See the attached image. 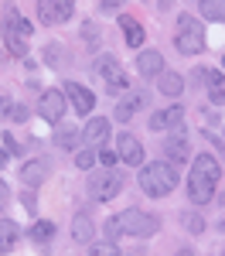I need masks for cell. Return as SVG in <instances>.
Listing matches in <instances>:
<instances>
[{"label":"cell","mask_w":225,"mask_h":256,"mask_svg":"<svg viewBox=\"0 0 225 256\" xmlns=\"http://www.w3.org/2000/svg\"><path fill=\"white\" fill-rule=\"evenodd\" d=\"M222 178V164L212 158V154H195L191 164V178H188V198L195 205H208L215 198V184Z\"/></svg>","instance_id":"cell-1"},{"label":"cell","mask_w":225,"mask_h":256,"mask_svg":"<svg viewBox=\"0 0 225 256\" xmlns=\"http://www.w3.org/2000/svg\"><path fill=\"white\" fill-rule=\"evenodd\" d=\"M140 188L150 198H164L178 188V171L171 160H154V164H143L140 168Z\"/></svg>","instance_id":"cell-2"},{"label":"cell","mask_w":225,"mask_h":256,"mask_svg":"<svg viewBox=\"0 0 225 256\" xmlns=\"http://www.w3.org/2000/svg\"><path fill=\"white\" fill-rule=\"evenodd\" d=\"M31 31H34L31 20H24L17 14V7L7 4L3 7V44H7L10 55H27V34Z\"/></svg>","instance_id":"cell-3"},{"label":"cell","mask_w":225,"mask_h":256,"mask_svg":"<svg viewBox=\"0 0 225 256\" xmlns=\"http://www.w3.org/2000/svg\"><path fill=\"white\" fill-rule=\"evenodd\" d=\"M116 226H120V232H126V236L147 239L161 229V218L150 216V212H140V208H126L123 216H116Z\"/></svg>","instance_id":"cell-4"},{"label":"cell","mask_w":225,"mask_h":256,"mask_svg":"<svg viewBox=\"0 0 225 256\" xmlns=\"http://www.w3.org/2000/svg\"><path fill=\"white\" fill-rule=\"evenodd\" d=\"M178 24H181V31H178V38H174L178 52H181V55H198L205 48V28L191 18V14H181Z\"/></svg>","instance_id":"cell-5"},{"label":"cell","mask_w":225,"mask_h":256,"mask_svg":"<svg viewBox=\"0 0 225 256\" xmlns=\"http://www.w3.org/2000/svg\"><path fill=\"white\" fill-rule=\"evenodd\" d=\"M92 68H96V76H99V79L106 82L109 96H113V92H126V89H130V79H126V72L120 68L116 55H99Z\"/></svg>","instance_id":"cell-6"},{"label":"cell","mask_w":225,"mask_h":256,"mask_svg":"<svg viewBox=\"0 0 225 256\" xmlns=\"http://www.w3.org/2000/svg\"><path fill=\"white\" fill-rule=\"evenodd\" d=\"M120 192H123V178L113 168H106V171L89 178V198L92 202H113Z\"/></svg>","instance_id":"cell-7"},{"label":"cell","mask_w":225,"mask_h":256,"mask_svg":"<svg viewBox=\"0 0 225 256\" xmlns=\"http://www.w3.org/2000/svg\"><path fill=\"white\" fill-rule=\"evenodd\" d=\"M72 18V0H38V20L41 24H61Z\"/></svg>","instance_id":"cell-8"},{"label":"cell","mask_w":225,"mask_h":256,"mask_svg":"<svg viewBox=\"0 0 225 256\" xmlns=\"http://www.w3.org/2000/svg\"><path fill=\"white\" fill-rule=\"evenodd\" d=\"M38 113H41V120H48V123H61V116H65V96H61L58 89H48V92H41V99H38Z\"/></svg>","instance_id":"cell-9"},{"label":"cell","mask_w":225,"mask_h":256,"mask_svg":"<svg viewBox=\"0 0 225 256\" xmlns=\"http://www.w3.org/2000/svg\"><path fill=\"white\" fill-rule=\"evenodd\" d=\"M65 99L72 102V110H75L79 116H85V113L96 110V96H92L85 86H79V82H65Z\"/></svg>","instance_id":"cell-10"},{"label":"cell","mask_w":225,"mask_h":256,"mask_svg":"<svg viewBox=\"0 0 225 256\" xmlns=\"http://www.w3.org/2000/svg\"><path fill=\"white\" fill-rule=\"evenodd\" d=\"M164 154H167L171 164H188V158H191V140H188V134L184 130L171 134V137L164 140Z\"/></svg>","instance_id":"cell-11"},{"label":"cell","mask_w":225,"mask_h":256,"mask_svg":"<svg viewBox=\"0 0 225 256\" xmlns=\"http://www.w3.org/2000/svg\"><path fill=\"white\" fill-rule=\"evenodd\" d=\"M195 79H205V89H208V99L215 106L225 102V76L215 72V68H195Z\"/></svg>","instance_id":"cell-12"},{"label":"cell","mask_w":225,"mask_h":256,"mask_svg":"<svg viewBox=\"0 0 225 256\" xmlns=\"http://www.w3.org/2000/svg\"><path fill=\"white\" fill-rule=\"evenodd\" d=\"M116 154H120L123 164H137V168L143 164V147L133 134H120L116 137Z\"/></svg>","instance_id":"cell-13"},{"label":"cell","mask_w":225,"mask_h":256,"mask_svg":"<svg viewBox=\"0 0 225 256\" xmlns=\"http://www.w3.org/2000/svg\"><path fill=\"white\" fill-rule=\"evenodd\" d=\"M181 120H184V106H181V102H174V106L157 110V113L150 116V130H171V126H178Z\"/></svg>","instance_id":"cell-14"},{"label":"cell","mask_w":225,"mask_h":256,"mask_svg":"<svg viewBox=\"0 0 225 256\" xmlns=\"http://www.w3.org/2000/svg\"><path fill=\"white\" fill-rule=\"evenodd\" d=\"M147 102H150V96H147V92H130L126 99H120V102H116V110H113V120L126 123V120L133 116V110H140V106H147Z\"/></svg>","instance_id":"cell-15"},{"label":"cell","mask_w":225,"mask_h":256,"mask_svg":"<svg viewBox=\"0 0 225 256\" xmlns=\"http://www.w3.org/2000/svg\"><path fill=\"white\" fill-rule=\"evenodd\" d=\"M48 160H27L24 168H20V178H24V184L27 188H41L44 181H48Z\"/></svg>","instance_id":"cell-16"},{"label":"cell","mask_w":225,"mask_h":256,"mask_svg":"<svg viewBox=\"0 0 225 256\" xmlns=\"http://www.w3.org/2000/svg\"><path fill=\"white\" fill-rule=\"evenodd\" d=\"M137 72H140V76H161L164 72V55L154 52V48H150V52H140V55H137Z\"/></svg>","instance_id":"cell-17"},{"label":"cell","mask_w":225,"mask_h":256,"mask_svg":"<svg viewBox=\"0 0 225 256\" xmlns=\"http://www.w3.org/2000/svg\"><path fill=\"white\" fill-rule=\"evenodd\" d=\"M55 126H58V130H55V147H61V150L79 147L82 130H75V126H65V123H55Z\"/></svg>","instance_id":"cell-18"},{"label":"cell","mask_w":225,"mask_h":256,"mask_svg":"<svg viewBox=\"0 0 225 256\" xmlns=\"http://www.w3.org/2000/svg\"><path fill=\"white\" fill-rule=\"evenodd\" d=\"M92 236H96V229H92L89 216H75V222H72V239H75L79 246H89Z\"/></svg>","instance_id":"cell-19"},{"label":"cell","mask_w":225,"mask_h":256,"mask_svg":"<svg viewBox=\"0 0 225 256\" xmlns=\"http://www.w3.org/2000/svg\"><path fill=\"white\" fill-rule=\"evenodd\" d=\"M157 89H161L164 96H181V92H184V79L178 76V72H161Z\"/></svg>","instance_id":"cell-20"},{"label":"cell","mask_w":225,"mask_h":256,"mask_svg":"<svg viewBox=\"0 0 225 256\" xmlns=\"http://www.w3.org/2000/svg\"><path fill=\"white\" fill-rule=\"evenodd\" d=\"M17 236H20V229L10 218H3V222H0V253H10L14 242H17Z\"/></svg>","instance_id":"cell-21"},{"label":"cell","mask_w":225,"mask_h":256,"mask_svg":"<svg viewBox=\"0 0 225 256\" xmlns=\"http://www.w3.org/2000/svg\"><path fill=\"white\" fill-rule=\"evenodd\" d=\"M120 28H123V34H126V44L130 48H140L143 44V28L133 18H120Z\"/></svg>","instance_id":"cell-22"},{"label":"cell","mask_w":225,"mask_h":256,"mask_svg":"<svg viewBox=\"0 0 225 256\" xmlns=\"http://www.w3.org/2000/svg\"><path fill=\"white\" fill-rule=\"evenodd\" d=\"M106 134H109V120L92 116L89 123H85V134H82V137L85 140H106Z\"/></svg>","instance_id":"cell-23"},{"label":"cell","mask_w":225,"mask_h":256,"mask_svg":"<svg viewBox=\"0 0 225 256\" xmlns=\"http://www.w3.org/2000/svg\"><path fill=\"white\" fill-rule=\"evenodd\" d=\"M31 239H34V242H51V239H55V222H48V218L34 222V226H31Z\"/></svg>","instance_id":"cell-24"},{"label":"cell","mask_w":225,"mask_h":256,"mask_svg":"<svg viewBox=\"0 0 225 256\" xmlns=\"http://www.w3.org/2000/svg\"><path fill=\"white\" fill-rule=\"evenodd\" d=\"M205 20H225V0H202Z\"/></svg>","instance_id":"cell-25"},{"label":"cell","mask_w":225,"mask_h":256,"mask_svg":"<svg viewBox=\"0 0 225 256\" xmlns=\"http://www.w3.org/2000/svg\"><path fill=\"white\" fill-rule=\"evenodd\" d=\"M75 168H79V171H92V168H96V154H92L89 147L79 150V154H75Z\"/></svg>","instance_id":"cell-26"},{"label":"cell","mask_w":225,"mask_h":256,"mask_svg":"<svg viewBox=\"0 0 225 256\" xmlns=\"http://www.w3.org/2000/svg\"><path fill=\"white\" fill-rule=\"evenodd\" d=\"M181 218H184V229H188V232H202L205 229L202 216H195V212H188V216H181Z\"/></svg>","instance_id":"cell-27"},{"label":"cell","mask_w":225,"mask_h":256,"mask_svg":"<svg viewBox=\"0 0 225 256\" xmlns=\"http://www.w3.org/2000/svg\"><path fill=\"white\" fill-rule=\"evenodd\" d=\"M7 113H10V120H14V123H24V120L31 116V113H27V106H24V102H10V110H7Z\"/></svg>","instance_id":"cell-28"},{"label":"cell","mask_w":225,"mask_h":256,"mask_svg":"<svg viewBox=\"0 0 225 256\" xmlns=\"http://www.w3.org/2000/svg\"><path fill=\"white\" fill-rule=\"evenodd\" d=\"M99 160H102V164H109V168H113V164L120 160V154H116V150H113V147L106 144V147H102V150H99Z\"/></svg>","instance_id":"cell-29"},{"label":"cell","mask_w":225,"mask_h":256,"mask_svg":"<svg viewBox=\"0 0 225 256\" xmlns=\"http://www.w3.org/2000/svg\"><path fill=\"white\" fill-rule=\"evenodd\" d=\"M44 55H48V58H44V62H48V65H58V55H61V48H58V44H55V41H51V44L44 48Z\"/></svg>","instance_id":"cell-30"},{"label":"cell","mask_w":225,"mask_h":256,"mask_svg":"<svg viewBox=\"0 0 225 256\" xmlns=\"http://www.w3.org/2000/svg\"><path fill=\"white\" fill-rule=\"evenodd\" d=\"M106 236H109V242H116V239L123 236L120 226H116V218H109V222H106Z\"/></svg>","instance_id":"cell-31"},{"label":"cell","mask_w":225,"mask_h":256,"mask_svg":"<svg viewBox=\"0 0 225 256\" xmlns=\"http://www.w3.org/2000/svg\"><path fill=\"white\" fill-rule=\"evenodd\" d=\"M89 253H116V242H106V246H89Z\"/></svg>","instance_id":"cell-32"},{"label":"cell","mask_w":225,"mask_h":256,"mask_svg":"<svg viewBox=\"0 0 225 256\" xmlns=\"http://www.w3.org/2000/svg\"><path fill=\"white\" fill-rule=\"evenodd\" d=\"M3 144H7V150H10V154H20V147H17V140L10 137V134H3Z\"/></svg>","instance_id":"cell-33"},{"label":"cell","mask_w":225,"mask_h":256,"mask_svg":"<svg viewBox=\"0 0 225 256\" xmlns=\"http://www.w3.org/2000/svg\"><path fill=\"white\" fill-rule=\"evenodd\" d=\"M34 205H38V202H34V188H31V192L24 195V208H27V212H34Z\"/></svg>","instance_id":"cell-34"},{"label":"cell","mask_w":225,"mask_h":256,"mask_svg":"<svg viewBox=\"0 0 225 256\" xmlns=\"http://www.w3.org/2000/svg\"><path fill=\"white\" fill-rule=\"evenodd\" d=\"M7 198H10V188H7V184H3V181H0V208H3V205H7Z\"/></svg>","instance_id":"cell-35"},{"label":"cell","mask_w":225,"mask_h":256,"mask_svg":"<svg viewBox=\"0 0 225 256\" xmlns=\"http://www.w3.org/2000/svg\"><path fill=\"white\" fill-rule=\"evenodd\" d=\"M123 4H126V0H102V7H109V10H113V7H123Z\"/></svg>","instance_id":"cell-36"},{"label":"cell","mask_w":225,"mask_h":256,"mask_svg":"<svg viewBox=\"0 0 225 256\" xmlns=\"http://www.w3.org/2000/svg\"><path fill=\"white\" fill-rule=\"evenodd\" d=\"M3 164H7V150H0V168H3Z\"/></svg>","instance_id":"cell-37"},{"label":"cell","mask_w":225,"mask_h":256,"mask_svg":"<svg viewBox=\"0 0 225 256\" xmlns=\"http://www.w3.org/2000/svg\"><path fill=\"white\" fill-rule=\"evenodd\" d=\"M3 106H7V102H3V96H0V113H3Z\"/></svg>","instance_id":"cell-38"},{"label":"cell","mask_w":225,"mask_h":256,"mask_svg":"<svg viewBox=\"0 0 225 256\" xmlns=\"http://www.w3.org/2000/svg\"><path fill=\"white\" fill-rule=\"evenodd\" d=\"M222 62H225V55H222Z\"/></svg>","instance_id":"cell-39"}]
</instances>
